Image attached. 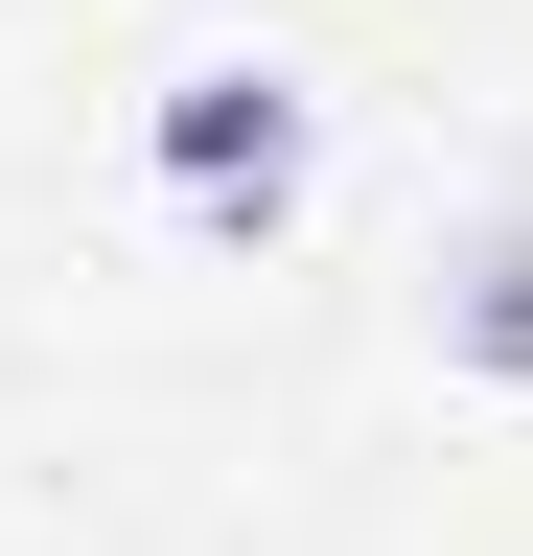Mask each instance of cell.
<instances>
[{"mask_svg": "<svg viewBox=\"0 0 533 556\" xmlns=\"http://www.w3.org/2000/svg\"><path fill=\"white\" fill-rule=\"evenodd\" d=\"M302 163H325L302 70H186V93H163V208H186V232H279Z\"/></svg>", "mask_w": 533, "mask_h": 556, "instance_id": "6da1fadb", "label": "cell"}, {"mask_svg": "<svg viewBox=\"0 0 533 556\" xmlns=\"http://www.w3.org/2000/svg\"><path fill=\"white\" fill-rule=\"evenodd\" d=\"M441 348H464V371H510V394H533V208H510V232H487V255L441 278Z\"/></svg>", "mask_w": 533, "mask_h": 556, "instance_id": "7a4b0ae2", "label": "cell"}]
</instances>
